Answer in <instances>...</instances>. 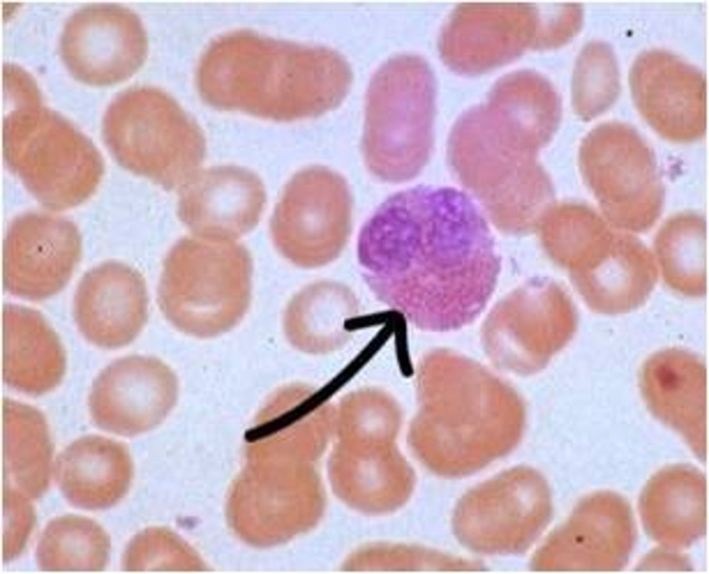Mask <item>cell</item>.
I'll list each match as a JSON object with an SVG mask.
<instances>
[{
  "instance_id": "1",
  "label": "cell",
  "mask_w": 709,
  "mask_h": 574,
  "mask_svg": "<svg viewBox=\"0 0 709 574\" xmlns=\"http://www.w3.org/2000/svg\"><path fill=\"white\" fill-rule=\"evenodd\" d=\"M357 256L386 294L411 297L438 332L473 322L494 289L499 262L488 225L464 192L420 186L387 198L363 226Z\"/></svg>"
},
{
  "instance_id": "2",
  "label": "cell",
  "mask_w": 709,
  "mask_h": 574,
  "mask_svg": "<svg viewBox=\"0 0 709 574\" xmlns=\"http://www.w3.org/2000/svg\"><path fill=\"white\" fill-rule=\"evenodd\" d=\"M352 82L348 62L333 49L242 30L214 42L197 73L199 92L209 105L278 121L334 109Z\"/></svg>"
},
{
  "instance_id": "3",
  "label": "cell",
  "mask_w": 709,
  "mask_h": 574,
  "mask_svg": "<svg viewBox=\"0 0 709 574\" xmlns=\"http://www.w3.org/2000/svg\"><path fill=\"white\" fill-rule=\"evenodd\" d=\"M39 93L7 98L3 116L6 163L46 210L62 211L87 201L105 172L93 142L70 121L44 106Z\"/></svg>"
},
{
  "instance_id": "4",
  "label": "cell",
  "mask_w": 709,
  "mask_h": 574,
  "mask_svg": "<svg viewBox=\"0 0 709 574\" xmlns=\"http://www.w3.org/2000/svg\"><path fill=\"white\" fill-rule=\"evenodd\" d=\"M252 276V257L244 244L185 236L164 258L157 303L179 332L199 339L215 337L233 329L246 315Z\"/></svg>"
},
{
  "instance_id": "5",
  "label": "cell",
  "mask_w": 709,
  "mask_h": 574,
  "mask_svg": "<svg viewBox=\"0 0 709 574\" xmlns=\"http://www.w3.org/2000/svg\"><path fill=\"white\" fill-rule=\"evenodd\" d=\"M104 141L118 165L167 191L180 190L200 170L206 140L196 123L163 91L129 88L108 105Z\"/></svg>"
},
{
  "instance_id": "6",
  "label": "cell",
  "mask_w": 709,
  "mask_h": 574,
  "mask_svg": "<svg viewBox=\"0 0 709 574\" xmlns=\"http://www.w3.org/2000/svg\"><path fill=\"white\" fill-rule=\"evenodd\" d=\"M435 82L420 57L397 55L373 75L366 96L362 149L367 168L390 183L411 179L432 140Z\"/></svg>"
},
{
  "instance_id": "7",
  "label": "cell",
  "mask_w": 709,
  "mask_h": 574,
  "mask_svg": "<svg viewBox=\"0 0 709 574\" xmlns=\"http://www.w3.org/2000/svg\"><path fill=\"white\" fill-rule=\"evenodd\" d=\"M578 159L611 227L634 234L655 224L664 204L663 185L652 150L634 128L616 121L599 125L583 138Z\"/></svg>"
},
{
  "instance_id": "8",
  "label": "cell",
  "mask_w": 709,
  "mask_h": 574,
  "mask_svg": "<svg viewBox=\"0 0 709 574\" xmlns=\"http://www.w3.org/2000/svg\"><path fill=\"white\" fill-rule=\"evenodd\" d=\"M352 197L336 172L311 166L285 186L272 213L269 231L277 251L301 268H316L336 259L351 231Z\"/></svg>"
},
{
  "instance_id": "9",
  "label": "cell",
  "mask_w": 709,
  "mask_h": 574,
  "mask_svg": "<svg viewBox=\"0 0 709 574\" xmlns=\"http://www.w3.org/2000/svg\"><path fill=\"white\" fill-rule=\"evenodd\" d=\"M550 7L526 3H463L447 18L439 51L445 64L457 73L491 71L528 49H550Z\"/></svg>"
},
{
  "instance_id": "10",
  "label": "cell",
  "mask_w": 709,
  "mask_h": 574,
  "mask_svg": "<svg viewBox=\"0 0 709 574\" xmlns=\"http://www.w3.org/2000/svg\"><path fill=\"white\" fill-rule=\"evenodd\" d=\"M59 49L74 78L106 86L129 78L141 68L148 42L135 12L117 3H97L82 6L68 17Z\"/></svg>"
},
{
  "instance_id": "11",
  "label": "cell",
  "mask_w": 709,
  "mask_h": 574,
  "mask_svg": "<svg viewBox=\"0 0 709 574\" xmlns=\"http://www.w3.org/2000/svg\"><path fill=\"white\" fill-rule=\"evenodd\" d=\"M77 225L64 217L30 211L9 224L3 248V282L16 297L39 301L60 293L82 255Z\"/></svg>"
},
{
  "instance_id": "12",
  "label": "cell",
  "mask_w": 709,
  "mask_h": 574,
  "mask_svg": "<svg viewBox=\"0 0 709 574\" xmlns=\"http://www.w3.org/2000/svg\"><path fill=\"white\" fill-rule=\"evenodd\" d=\"M179 391L176 374L160 359L125 357L109 364L94 379L89 412L99 429L129 437L161 422L177 404Z\"/></svg>"
},
{
  "instance_id": "13",
  "label": "cell",
  "mask_w": 709,
  "mask_h": 574,
  "mask_svg": "<svg viewBox=\"0 0 709 574\" xmlns=\"http://www.w3.org/2000/svg\"><path fill=\"white\" fill-rule=\"evenodd\" d=\"M636 107L663 138L680 143L696 141L706 129V85L703 73L663 49L643 51L629 73Z\"/></svg>"
},
{
  "instance_id": "14",
  "label": "cell",
  "mask_w": 709,
  "mask_h": 574,
  "mask_svg": "<svg viewBox=\"0 0 709 574\" xmlns=\"http://www.w3.org/2000/svg\"><path fill=\"white\" fill-rule=\"evenodd\" d=\"M267 199L257 173L222 165L199 170L179 190L177 214L192 235L235 240L256 227Z\"/></svg>"
},
{
  "instance_id": "15",
  "label": "cell",
  "mask_w": 709,
  "mask_h": 574,
  "mask_svg": "<svg viewBox=\"0 0 709 574\" xmlns=\"http://www.w3.org/2000/svg\"><path fill=\"white\" fill-rule=\"evenodd\" d=\"M75 322L90 343L113 350L131 343L148 317V294L143 275L132 266L109 260L91 269L76 288Z\"/></svg>"
},
{
  "instance_id": "16",
  "label": "cell",
  "mask_w": 709,
  "mask_h": 574,
  "mask_svg": "<svg viewBox=\"0 0 709 574\" xmlns=\"http://www.w3.org/2000/svg\"><path fill=\"white\" fill-rule=\"evenodd\" d=\"M571 272L587 305L606 314L627 313L642 305L659 276L653 251L634 234L615 228Z\"/></svg>"
},
{
  "instance_id": "17",
  "label": "cell",
  "mask_w": 709,
  "mask_h": 574,
  "mask_svg": "<svg viewBox=\"0 0 709 574\" xmlns=\"http://www.w3.org/2000/svg\"><path fill=\"white\" fill-rule=\"evenodd\" d=\"M53 472L73 506L89 511L108 509L127 493L132 462L127 446L99 435L80 437L58 454Z\"/></svg>"
},
{
  "instance_id": "18",
  "label": "cell",
  "mask_w": 709,
  "mask_h": 574,
  "mask_svg": "<svg viewBox=\"0 0 709 574\" xmlns=\"http://www.w3.org/2000/svg\"><path fill=\"white\" fill-rule=\"evenodd\" d=\"M60 337L44 316L27 307L3 308V378L18 392L39 396L55 390L66 371Z\"/></svg>"
},
{
  "instance_id": "19",
  "label": "cell",
  "mask_w": 709,
  "mask_h": 574,
  "mask_svg": "<svg viewBox=\"0 0 709 574\" xmlns=\"http://www.w3.org/2000/svg\"><path fill=\"white\" fill-rule=\"evenodd\" d=\"M639 379L644 400L656 416L681 429L703 427L706 371L698 356L679 348L661 350L644 363Z\"/></svg>"
},
{
  "instance_id": "20",
  "label": "cell",
  "mask_w": 709,
  "mask_h": 574,
  "mask_svg": "<svg viewBox=\"0 0 709 574\" xmlns=\"http://www.w3.org/2000/svg\"><path fill=\"white\" fill-rule=\"evenodd\" d=\"M6 485L32 499L47 491L53 469V447L44 415L12 399L3 402Z\"/></svg>"
},
{
  "instance_id": "21",
  "label": "cell",
  "mask_w": 709,
  "mask_h": 574,
  "mask_svg": "<svg viewBox=\"0 0 709 574\" xmlns=\"http://www.w3.org/2000/svg\"><path fill=\"white\" fill-rule=\"evenodd\" d=\"M659 273L672 290L692 297L706 292V222L702 215L684 211L662 225L654 240Z\"/></svg>"
},
{
  "instance_id": "22",
  "label": "cell",
  "mask_w": 709,
  "mask_h": 574,
  "mask_svg": "<svg viewBox=\"0 0 709 574\" xmlns=\"http://www.w3.org/2000/svg\"><path fill=\"white\" fill-rule=\"evenodd\" d=\"M111 539L93 519L66 514L51 519L37 541L35 559L45 571L104 570L108 564Z\"/></svg>"
},
{
  "instance_id": "23",
  "label": "cell",
  "mask_w": 709,
  "mask_h": 574,
  "mask_svg": "<svg viewBox=\"0 0 709 574\" xmlns=\"http://www.w3.org/2000/svg\"><path fill=\"white\" fill-rule=\"evenodd\" d=\"M620 73L611 46L595 40L579 54L573 75L572 104L576 114L591 120L607 111L620 93Z\"/></svg>"
},
{
  "instance_id": "24",
  "label": "cell",
  "mask_w": 709,
  "mask_h": 574,
  "mask_svg": "<svg viewBox=\"0 0 709 574\" xmlns=\"http://www.w3.org/2000/svg\"><path fill=\"white\" fill-rule=\"evenodd\" d=\"M3 511L2 553L3 561L8 562L23 553L36 518L30 498L8 485H6L3 492Z\"/></svg>"
}]
</instances>
